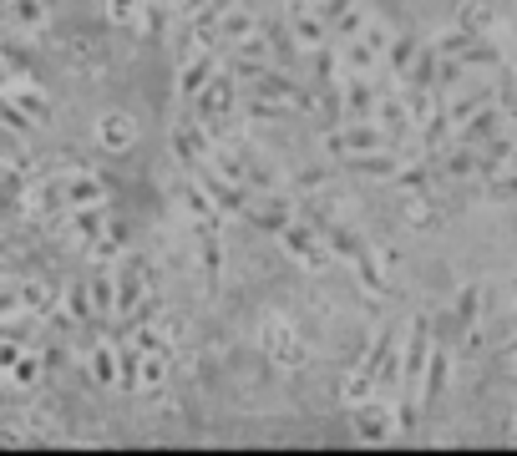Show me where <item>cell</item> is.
<instances>
[{
	"instance_id": "484cf974",
	"label": "cell",
	"mask_w": 517,
	"mask_h": 456,
	"mask_svg": "<svg viewBox=\"0 0 517 456\" xmlns=\"http://www.w3.org/2000/svg\"><path fill=\"white\" fill-rule=\"evenodd\" d=\"M6 16L16 31H46V21H51L46 0H6Z\"/></svg>"
},
{
	"instance_id": "ab89813d",
	"label": "cell",
	"mask_w": 517,
	"mask_h": 456,
	"mask_svg": "<svg viewBox=\"0 0 517 456\" xmlns=\"http://www.w3.org/2000/svg\"><path fill=\"white\" fill-rule=\"evenodd\" d=\"M21 310L26 315H51V289L41 279H26L21 284Z\"/></svg>"
},
{
	"instance_id": "f35d334b",
	"label": "cell",
	"mask_w": 517,
	"mask_h": 456,
	"mask_svg": "<svg viewBox=\"0 0 517 456\" xmlns=\"http://www.w3.org/2000/svg\"><path fill=\"white\" fill-rule=\"evenodd\" d=\"M452 132H457V127H452L447 107H441V112H436V117L421 127V147H426V152H441V147H447V137H452Z\"/></svg>"
},
{
	"instance_id": "d6986e66",
	"label": "cell",
	"mask_w": 517,
	"mask_h": 456,
	"mask_svg": "<svg viewBox=\"0 0 517 456\" xmlns=\"http://www.w3.org/2000/svg\"><path fill=\"white\" fill-rule=\"evenodd\" d=\"M391 355H401V345H396V330L386 325V330H376L371 350L360 355V365H355V370H365V375H371L376 386H381V370H386V360H391Z\"/></svg>"
},
{
	"instance_id": "4316f807",
	"label": "cell",
	"mask_w": 517,
	"mask_h": 456,
	"mask_svg": "<svg viewBox=\"0 0 517 456\" xmlns=\"http://www.w3.org/2000/svg\"><path fill=\"white\" fill-rule=\"evenodd\" d=\"M477 310H482V289H477V284H462V289H457V304H452V330L467 335V330L477 325Z\"/></svg>"
},
{
	"instance_id": "b9f144b4",
	"label": "cell",
	"mask_w": 517,
	"mask_h": 456,
	"mask_svg": "<svg viewBox=\"0 0 517 456\" xmlns=\"http://www.w3.org/2000/svg\"><path fill=\"white\" fill-rule=\"evenodd\" d=\"M117 355H122V386H127V391H142V350L117 340Z\"/></svg>"
},
{
	"instance_id": "f5cc1de1",
	"label": "cell",
	"mask_w": 517,
	"mask_h": 456,
	"mask_svg": "<svg viewBox=\"0 0 517 456\" xmlns=\"http://www.w3.org/2000/svg\"><path fill=\"white\" fill-rule=\"evenodd\" d=\"M462 61H467V66H497V51H492L487 41H477V46H472Z\"/></svg>"
},
{
	"instance_id": "11a10c76",
	"label": "cell",
	"mask_w": 517,
	"mask_h": 456,
	"mask_svg": "<svg viewBox=\"0 0 517 456\" xmlns=\"http://www.w3.org/2000/svg\"><path fill=\"white\" fill-rule=\"evenodd\" d=\"M173 6H193V0H173Z\"/></svg>"
},
{
	"instance_id": "1f68e13d",
	"label": "cell",
	"mask_w": 517,
	"mask_h": 456,
	"mask_svg": "<svg viewBox=\"0 0 517 456\" xmlns=\"http://www.w3.org/2000/svg\"><path fill=\"white\" fill-rule=\"evenodd\" d=\"M487 97H492L487 87H472V92H462V97H457V102L447 107V117H452V127H467V122H472V117H477L482 107H492Z\"/></svg>"
},
{
	"instance_id": "c3c4849f",
	"label": "cell",
	"mask_w": 517,
	"mask_h": 456,
	"mask_svg": "<svg viewBox=\"0 0 517 456\" xmlns=\"http://www.w3.org/2000/svg\"><path fill=\"white\" fill-rule=\"evenodd\" d=\"M163 380H168V360L142 350V391H147V386H163Z\"/></svg>"
},
{
	"instance_id": "816d5d0a",
	"label": "cell",
	"mask_w": 517,
	"mask_h": 456,
	"mask_svg": "<svg viewBox=\"0 0 517 456\" xmlns=\"http://www.w3.org/2000/svg\"><path fill=\"white\" fill-rule=\"evenodd\" d=\"M360 41H365V46H371V51H381V56H386L396 36H391V31H386L381 21H365V31H360Z\"/></svg>"
},
{
	"instance_id": "f907efd6",
	"label": "cell",
	"mask_w": 517,
	"mask_h": 456,
	"mask_svg": "<svg viewBox=\"0 0 517 456\" xmlns=\"http://www.w3.org/2000/svg\"><path fill=\"white\" fill-rule=\"evenodd\" d=\"M457 26H462V31H472V36H482V31L492 26V16H487V11L477 6V0H472V6H462V16H457Z\"/></svg>"
},
{
	"instance_id": "ffe728a7",
	"label": "cell",
	"mask_w": 517,
	"mask_h": 456,
	"mask_svg": "<svg viewBox=\"0 0 517 456\" xmlns=\"http://www.w3.org/2000/svg\"><path fill=\"white\" fill-rule=\"evenodd\" d=\"M447 375H452V350L436 340V350H431V365H426V375H421V406H431V401L441 396V386H447Z\"/></svg>"
},
{
	"instance_id": "8992f818",
	"label": "cell",
	"mask_w": 517,
	"mask_h": 456,
	"mask_svg": "<svg viewBox=\"0 0 517 456\" xmlns=\"http://www.w3.org/2000/svg\"><path fill=\"white\" fill-rule=\"evenodd\" d=\"M142 299H153V294H147V259L142 254H122V269H117V320L132 315Z\"/></svg>"
},
{
	"instance_id": "30bf717a",
	"label": "cell",
	"mask_w": 517,
	"mask_h": 456,
	"mask_svg": "<svg viewBox=\"0 0 517 456\" xmlns=\"http://www.w3.org/2000/svg\"><path fill=\"white\" fill-rule=\"evenodd\" d=\"M340 112H345L350 122H371V117L381 112L376 87L365 82V76H345V87H340Z\"/></svg>"
},
{
	"instance_id": "7bdbcfd3",
	"label": "cell",
	"mask_w": 517,
	"mask_h": 456,
	"mask_svg": "<svg viewBox=\"0 0 517 456\" xmlns=\"http://www.w3.org/2000/svg\"><path fill=\"white\" fill-rule=\"evenodd\" d=\"M0 122H6V132H11V137H26L31 127H41V122H36V117H26L11 97H0Z\"/></svg>"
},
{
	"instance_id": "836d02e7",
	"label": "cell",
	"mask_w": 517,
	"mask_h": 456,
	"mask_svg": "<svg viewBox=\"0 0 517 456\" xmlns=\"http://www.w3.org/2000/svg\"><path fill=\"white\" fill-rule=\"evenodd\" d=\"M168 11H173V0H147V6H142V21H137V31H142L147 41H158V36L168 31Z\"/></svg>"
},
{
	"instance_id": "681fc988",
	"label": "cell",
	"mask_w": 517,
	"mask_h": 456,
	"mask_svg": "<svg viewBox=\"0 0 517 456\" xmlns=\"http://www.w3.org/2000/svg\"><path fill=\"white\" fill-rule=\"evenodd\" d=\"M203 269L218 279L224 274V244H218V234H203Z\"/></svg>"
},
{
	"instance_id": "9a60e30c",
	"label": "cell",
	"mask_w": 517,
	"mask_h": 456,
	"mask_svg": "<svg viewBox=\"0 0 517 456\" xmlns=\"http://www.w3.org/2000/svg\"><path fill=\"white\" fill-rule=\"evenodd\" d=\"M71 218V239H77L82 249L87 244H97L107 228H112V213H107V203H92V208H77V213H66Z\"/></svg>"
},
{
	"instance_id": "d6a6232c",
	"label": "cell",
	"mask_w": 517,
	"mask_h": 456,
	"mask_svg": "<svg viewBox=\"0 0 517 456\" xmlns=\"http://www.w3.org/2000/svg\"><path fill=\"white\" fill-rule=\"evenodd\" d=\"M416 56H421V46H416L411 36H396V41H391V51H386V61H391V71H396V82H401V87H406V76H411Z\"/></svg>"
},
{
	"instance_id": "ee69618b",
	"label": "cell",
	"mask_w": 517,
	"mask_h": 456,
	"mask_svg": "<svg viewBox=\"0 0 517 456\" xmlns=\"http://www.w3.org/2000/svg\"><path fill=\"white\" fill-rule=\"evenodd\" d=\"M142 6H147V0H107V21H112V26H137V21H142Z\"/></svg>"
},
{
	"instance_id": "4fadbf2b",
	"label": "cell",
	"mask_w": 517,
	"mask_h": 456,
	"mask_svg": "<svg viewBox=\"0 0 517 456\" xmlns=\"http://www.w3.org/2000/svg\"><path fill=\"white\" fill-rule=\"evenodd\" d=\"M87 375L97 386H122V355H117V340H92L87 345Z\"/></svg>"
},
{
	"instance_id": "ba28073f",
	"label": "cell",
	"mask_w": 517,
	"mask_h": 456,
	"mask_svg": "<svg viewBox=\"0 0 517 456\" xmlns=\"http://www.w3.org/2000/svg\"><path fill=\"white\" fill-rule=\"evenodd\" d=\"M431 350H436V325H431V315H416L411 320V340H406V380H421L426 375V365H431Z\"/></svg>"
},
{
	"instance_id": "e575fe53",
	"label": "cell",
	"mask_w": 517,
	"mask_h": 456,
	"mask_svg": "<svg viewBox=\"0 0 517 456\" xmlns=\"http://www.w3.org/2000/svg\"><path fill=\"white\" fill-rule=\"evenodd\" d=\"M376 122H381L391 137H401L406 127H416V122H411V102H396V97H381V117H376Z\"/></svg>"
},
{
	"instance_id": "74e56055",
	"label": "cell",
	"mask_w": 517,
	"mask_h": 456,
	"mask_svg": "<svg viewBox=\"0 0 517 456\" xmlns=\"http://www.w3.org/2000/svg\"><path fill=\"white\" fill-rule=\"evenodd\" d=\"M6 97H11L26 117H36V122H46V117H51V102H46V92H41V87H16V92H6Z\"/></svg>"
},
{
	"instance_id": "cb8c5ba5",
	"label": "cell",
	"mask_w": 517,
	"mask_h": 456,
	"mask_svg": "<svg viewBox=\"0 0 517 456\" xmlns=\"http://www.w3.org/2000/svg\"><path fill=\"white\" fill-rule=\"evenodd\" d=\"M441 173H447V178H482V147L457 142L447 158H441Z\"/></svg>"
},
{
	"instance_id": "7c38bea8",
	"label": "cell",
	"mask_w": 517,
	"mask_h": 456,
	"mask_svg": "<svg viewBox=\"0 0 517 456\" xmlns=\"http://www.w3.org/2000/svg\"><path fill=\"white\" fill-rule=\"evenodd\" d=\"M315 11L325 16L330 36H345V41H355V36L365 31V11L355 6V0H315Z\"/></svg>"
},
{
	"instance_id": "5bb4252c",
	"label": "cell",
	"mask_w": 517,
	"mask_h": 456,
	"mask_svg": "<svg viewBox=\"0 0 517 456\" xmlns=\"http://www.w3.org/2000/svg\"><path fill=\"white\" fill-rule=\"evenodd\" d=\"M325 36H330V26H325V16H320L315 6L294 11V21H289V41L300 46V51H325Z\"/></svg>"
},
{
	"instance_id": "e0dca14e",
	"label": "cell",
	"mask_w": 517,
	"mask_h": 456,
	"mask_svg": "<svg viewBox=\"0 0 517 456\" xmlns=\"http://www.w3.org/2000/svg\"><path fill=\"white\" fill-rule=\"evenodd\" d=\"M264 350H269L279 365H289V370H294V365H305V345L294 340V330H289V325H279V320H274V325H264Z\"/></svg>"
},
{
	"instance_id": "2e32d148",
	"label": "cell",
	"mask_w": 517,
	"mask_h": 456,
	"mask_svg": "<svg viewBox=\"0 0 517 456\" xmlns=\"http://www.w3.org/2000/svg\"><path fill=\"white\" fill-rule=\"evenodd\" d=\"M249 223L269 228V234H284V228L294 223V213H289V198H279V193H264V198H254V203H249Z\"/></svg>"
},
{
	"instance_id": "d590c367",
	"label": "cell",
	"mask_w": 517,
	"mask_h": 456,
	"mask_svg": "<svg viewBox=\"0 0 517 456\" xmlns=\"http://www.w3.org/2000/svg\"><path fill=\"white\" fill-rule=\"evenodd\" d=\"M87 284H92V299H97V315H117V274L97 269Z\"/></svg>"
},
{
	"instance_id": "9f6ffc18",
	"label": "cell",
	"mask_w": 517,
	"mask_h": 456,
	"mask_svg": "<svg viewBox=\"0 0 517 456\" xmlns=\"http://www.w3.org/2000/svg\"><path fill=\"white\" fill-rule=\"evenodd\" d=\"M193 6H208V0H193Z\"/></svg>"
},
{
	"instance_id": "9c48e42d",
	"label": "cell",
	"mask_w": 517,
	"mask_h": 456,
	"mask_svg": "<svg viewBox=\"0 0 517 456\" xmlns=\"http://www.w3.org/2000/svg\"><path fill=\"white\" fill-rule=\"evenodd\" d=\"M56 183H61V203H66V213L92 208V203H107V183H102L97 173H66V178H56Z\"/></svg>"
},
{
	"instance_id": "5b68a950",
	"label": "cell",
	"mask_w": 517,
	"mask_h": 456,
	"mask_svg": "<svg viewBox=\"0 0 517 456\" xmlns=\"http://www.w3.org/2000/svg\"><path fill=\"white\" fill-rule=\"evenodd\" d=\"M350 426H355V436H360L365 446H386V441L401 431V416H396L391 406H381V401H360L355 416H350Z\"/></svg>"
},
{
	"instance_id": "8fae6325",
	"label": "cell",
	"mask_w": 517,
	"mask_h": 456,
	"mask_svg": "<svg viewBox=\"0 0 517 456\" xmlns=\"http://www.w3.org/2000/svg\"><path fill=\"white\" fill-rule=\"evenodd\" d=\"M340 168L355 173V178H396L406 163H401L396 147H381V152H355V158H340Z\"/></svg>"
},
{
	"instance_id": "d4e9b609",
	"label": "cell",
	"mask_w": 517,
	"mask_h": 456,
	"mask_svg": "<svg viewBox=\"0 0 517 456\" xmlns=\"http://www.w3.org/2000/svg\"><path fill=\"white\" fill-rule=\"evenodd\" d=\"M355 279L371 289V294H386V289H391V269H386V259H381L376 249H365V254L355 259Z\"/></svg>"
},
{
	"instance_id": "ac0fdd59",
	"label": "cell",
	"mask_w": 517,
	"mask_h": 456,
	"mask_svg": "<svg viewBox=\"0 0 517 456\" xmlns=\"http://www.w3.org/2000/svg\"><path fill=\"white\" fill-rule=\"evenodd\" d=\"M97 142H102L107 152H127V147L137 142V117H127V112H107V117L97 122Z\"/></svg>"
},
{
	"instance_id": "52a82bcc",
	"label": "cell",
	"mask_w": 517,
	"mask_h": 456,
	"mask_svg": "<svg viewBox=\"0 0 517 456\" xmlns=\"http://www.w3.org/2000/svg\"><path fill=\"white\" fill-rule=\"evenodd\" d=\"M213 76H218V56L193 46V51L183 56V66H178V97H183V102H198V92L213 82Z\"/></svg>"
},
{
	"instance_id": "7402d4cb",
	"label": "cell",
	"mask_w": 517,
	"mask_h": 456,
	"mask_svg": "<svg viewBox=\"0 0 517 456\" xmlns=\"http://www.w3.org/2000/svg\"><path fill=\"white\" fill-rule=\"evenodd\" d=\"M61 310H66V320H71V325H82V320H92V315H97V299H92V284H82V279H71V284L61 289Z\"/></svg>"
},
{
	"instance_id": "83f0119b",
	"label": "cell",
	"mask_w": 517,
	"mask_h": 456,
	"mask_svg": "<svg viewBox=\"0 0 517 456\" xmlns=\"http://www.w3.org/2000/svg\"><path fill=\"white\" fill-rule=\"evenodd\" d=\"M41 375H46V360H41V350H26L11 370H6V380L16 391H31V386H41Z\"/></svg>"
},
{
	"instance_id": "44dd1931",
	"label": "cell",
	"mask_w": 517,
	"mask_h": 456,
	"mask_svg": "<svg viewBox=\"0 0 517 456\" xmlns=\"http://www.w3.org/2000/svg\"><path fill=\"white\" fill-rule=\"evenodd\" d=\"M310 223H315L320 234H325V244H330V254H335V259H350V264H355V259L365 254V244L350 234L345 223H330V218H310Z\"/></svg>"
},
{
	"instance_id": "8d00e7d4",
	"label": "cell",
	"mask_w": 517,
	"mask_h": 456,
	"mask_svg": "<svg viewBox=\"0 0 517 456\" xmlns=\"http://www.w3.org/2000/svg\"><path fill=\"white\" fill-rule=\"evenodd\" d=\"M340 56H345V71H350V76H371V66L381 61V51H371V46H365L360 36H355V41H350Z\"/></svg>"
},
{
	"instance_id": "7dc6e473",
	"label": "cell",
	"mask_w": 517,
	"mask_h": 456,
	"mask_svg": "<svg viewBox=\"0 0 517 456\" xmlns=\"http://www.w3.org/2000/svg\"><path fill=\"white\" fill-rule=\"evenodd\" d=\"M310 56H315V71H320V82H335V76L345 71V56H340V51H330V46H325V51H310Z\"/></svg>"
},
{
	"instance_id": "3957f363",
	"label": "cell",
	"mask_w": 517,
	"mask_h": 456,
	"mask_svg": "<svg viewBox=\"0 0 517 456\" xmlns=\"http://www.w3.org/2000/svg\"><path fill=\"white\" fill-rule=\"evenodd\" d=\"M239 87H244V82H239L234 71H218L213 82H208V87L198 92L193 112H198L203 122H218V117H234V112H239V102H244V97H239Z\"/></svg>"
},
{
	"instance_id": "603a6c76",
	"label": "cell",
	"mask_w": 517,
	"mask_h": 456,
	"mask_svg": "<svg viewBox=\"0 0 517 456\" xmlns=\"http://www.w3.org/2000/svg\"><path fill=\"white\" fill-rule=\"evenodd\" d=\"M497 132H502V112H497V107H482L467 127H457V142H467V147H487Z\"/></svg>"
},
{
	"instance_id": "bcb514c9",
	"label": "cell",
	"mask_w": 517,
	"mask_h": 456,
	"mask_svg": "<svg viewBox=\"0 0 517 456\" xmlns=\"http://www.w3.org/2000/svg\"><path fill=\"white\" fill-rule=\"evenodd\" d=\"M132 345L147 350V355H168V340H163L158 325H137V330H132Z\"/></svg>"
},
{
	"instance_id": "4dcf8cb0",
	"label": "cell",
	"mask_w": 517,
	"mask_h": 456,
	"mask_svg": "<svg viewBox=\"0 0 517 456\" xmlns=\"http://www.w3.org/2000/svg\"><path fill=\"white\" fill-rule=\"evenodd\" d=\"M436 76H441V51H436V46H426V51L416 56V66H411V76H406V92H421V87H436Z\"/></svg>"
},
{
	"instance_id": "f546056e",
	"label": "cell",
	"mask_w": 517,
	"mask_h": 456,
	"mask_svg": "<svg viewBox=\"0 0 517 456\" xmlns=\"http://www.w3.org/2000/svg\"><path fill=\"white\" fill-rule=\"evenodd\" d=\"M218 36L234 41V46H249V41H259V21L249 11H229L224 21H218Z\"/></svg>"
},
{
	"instance_id": "6da1fadb",
	"label": "cell",
	"mask_w": 517,
	"mask_h": 456,
	"mask_svg": "<svg viewBox=\"0 0 517 456\" xmlns=\"http://www.w3.org/2000/svg\"><path fill=\"white\" fill-rule=\"evenodd\" d=\"M396 137L371 117V122H345V127H335V132H325V152L330 158H355V152H381V147H391Z\"/></svg>"
},
{
	"instance_id": "f6af8a7d",
	"label": "cell",
	"mask_w": 517,
	"mask_h": 456,
	"mask_svg": "<svg viewBox=\"0 0 517 456\" xmlns=\"http://www.w3.org/2000/svg\"><path fill=\"white\" fill-rule=\"evenodd\" d=\"M340 396H345L350 406H360V401H371V396H376V380L365 375V370H355V375L345 380V386H340Z\"/></svg>"
},
{
	"instance_id": "277c9868",
	"label": "cell",
	"mask_w": 517,
	"mask_h": 456,
	"mask_svg": "<svg viewBox=\"0 0 517 456\" xmlns=\"http://www.w3.org/2000/svg\"><path fill=\"white\" fill-rule=\"evenodd\" d=\"M213 152H218V142H213V132H208V122H203V117H193V122H178V127H173V158H178L183 168H208Z\"/></svg>"
},
{
	"instance_id": "db71d44e",
	"label": "cell",
	"mask_w": 517,
	"mask_h": 456,
	"mask_svg": "<svg viewBox=\"0 0 517 456\" xmlns=\"http://www.w3.org/2000/svg\"><path fill=\"white\" fill-rule=\"evenodd\" d=\"M325 183V168H300V173H294V188H305V193H315Z\"/></svg>"
},
{
	"instance_id": "7a4b0ae2",
	"label": "cell",
	"mask_w": 517,
	"mask_h": 456,
	"mask_svg": "<svg viewBox=\"0 0 517 456\" xmlns=\"http://www.w3.org/2000/svg\"><path fill=\"white\" fill-rule=\"evenodd\" d=\"M279 244H284V254L289 259H300L305 269H330L335 264V254H330V244H325V234L310 223V218H294L284 234H279Z\"/></svg>"
},
{
	"instance_id": "f1b7e54d",
	"label": "cell",
	"mask_w": 517,
	"mask_h": 456,
	"mask_svg": "<svg viewBox=\"0 0 517 456\" xmlns=\"http://www.w3.org/2000/svg\"><path fill=\"white\" fill-rule=\"evenodd\" d=\"M122 249H127V228H122V223H112V228H107V234H102L97 244H87V259H92L97 269H107V264H112Z\"/></svg>"
},
{
	"instance_id": "60d3db41",
	"label": "cell",
	"mask_w": 517,
	"mask_h": 456,
	"mask_svg": "<svg viewBox=\"0 0 517 456\" xmlns=\"http://www.w3.org/2000/svg\"><path fill=\"white\" fill-rule=\"evenodd\" d=\"M396 188L411 193V198H421V193L431 188V168H426V163H406V168L396 173Z\"/></svg>"
}]
</instances>
